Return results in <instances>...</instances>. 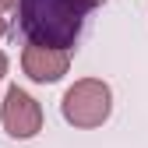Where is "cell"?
<instances>
[{
    "label": "cell",
    "mask_w": 148,
    "mask_h": 148,
    "mask_svg": "<svg viewBox=\"0 0 148 148\" xmlns=\"http://www.w3.org/2000/svg\"><path fill=\"white\" fill-rule=\"evenodd\" d=\"M99 0H18V32L32 46L74 49Z\"/></svg>",
    "instance_id": "obj_1"
},
{
    "label": "cell",
    "mask_w": 148,
    "mask_h": 148,
    "mask_svg": "<svg viewBox=\"0 0 148 148\" xmlns=\"http://www.w3.org/2000/svg\"><path fill=\"white\" fill-rule=\"evenodd\" d=\"M109 109H113V92H109L106 81L99 78H81L67 88V95L60 102V113L71 127H81V131H92V127H102L109 120Z\"/></svg>",
    "instance_id": "obj_2"
},
{
    "label": "cell",
    "mask_w": 148,
    "mask_h": 148,
    "mask_svg": "<svg viewBox=\"0 0 148 148\" xmlns=\"http://www.w3.org/2000/svg\"><path fill=\"white\" fill-rule=\"evenodd\" d=\"M0 120H4V131L18 141H28L42 131V106L35 102L25 88L11 85L4 95V109H0Z\"/></svg>",
    "instance_id": "obj_3"
},
{
    "label": "cell",
    "mask_w": 148,
    "mask_h": 148,
    "mask_svg": "<svg viewBox=\"0 0 148 148\" xmlns=\"http://www.w3.org/2000/svg\"><path fill=\"white\" fill-rule=\"evenodd\" d=\"M21 67L35 85H53L60 81L71 67V49H53V46H32L21 53Z\"/></svg>",
    "instance_id": "obj_4"
},
{
    "label": "cell",
    "mask_w": 148,
    "mask_h": 148,
    "mask_svg": "<svg viewBox=\"0 0 148 148\" xmlns=\"http://www.w3.org/2000/svg\"><path fill=\"white\" fill-rule=\"evenodd\" d=\"M14 4H18V0H0V14H4V11H14Z\"/></svg>",
    "instance_id": "obj_5"
},
{
    "label": "cell",
    "mask_w": 148,
    "mask_h": 148,
    "mask_svg": "<svg viewBox=\"0 0 148 148\" xmlns=\"http://www.w3.org/2000/svg\"><path fill=\"white\" fill-rule=\"evenodd\" d=\"M4 74H7V57L0 53V81H4Z\"/></svg>",
    "instance_id": "obj_6"
},
{
    "label": "cell",
    "mask_w": 148,
    "mask_h": 148,
    "mask_svg": "<svg viewBox=\"0 0 148 148\" xmlns=\"http://www.w3.org/2000/svg\"><path fill=\"white\" fill-rule=\"evenodd\" d=\"M4 32H7V21H4V18H0V35H4Z\"/></svg>",
    "instance_id": "obj_7"
}]
</instances>
